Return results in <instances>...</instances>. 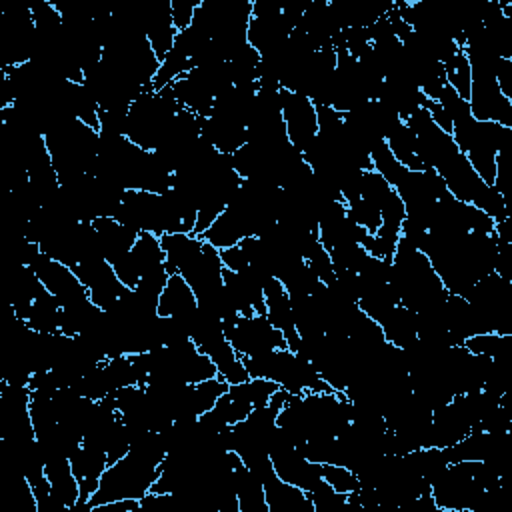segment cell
Listing matches in <instances>:
<instances>
[{"mask_svg":"<svg viewBox=\"0 0 512 512\" xmlns=\"http://www.w3.org/2000/svg\"><path fill=\"white\" fill-rule=\"evenodd\" d=\"M180 108L170 86L144 90L128 110L126 138L142 150L160 148Z\"/></svg>","mask_w":512,"mask_h":512,"instance_id":"obj_1","label":"cell"},{"mask_svg":"<svg viewBox=\"0 0 512 512\" xmlns=\"http://www.w3.org/2000/svg\"><path fill=\"white\" fill-rule=\"evenodd\" d=\"M158 474L160 462L128 450L126 456L108 464L96 492L88 500V508L92 510L114 500H142L152 490Z\"/></svg>","mask_w":512,"mask_h":512,"instance_id":"obj_2","label":"cell"},{"mask_svg":"<svg viewBox=\"0 0 512 512\" xmlns=\"http://www.w3.org/2000/svg\"><path fill=\"white\" fill-rule=\"evenodd\" d=\"M242 362L252 378H268L290 394L332 390L322 380L314 364L288 346L270 350L256 358H242Z\"/></svg>","mask_w":512,"mask_h":512,"instance_id":"obj_3","label":"cell"},{"mask_svg":"<svg viewBox=\"0 0 512 512\" xmlns=\"http://www.w3.org/2000/svg\"><path fill=\"white\" fill-rule=\"evenodd\" d=\"M224 334L240 358H256L270 350L284 348L286 338L268 320L266 312H254L250 316H238L224 326Z\"/></svg>","mask_w":512,"mask_h":512,"instance_id":"obj_4","label":"cell"},{"mask_svg":"<svg viewBox=\"0 0 512 512\" xmlns=\"http://www.w3.org/2000/svg\"><path fill=\"white\" fill-rule=\"evenodd\" d=\"M114 270L122 284L128 288H134L142 278L168 272L160 236L152 232H140L132 250L114 264Z\"/></svg>","mask_w":512,"mask_h":512,"instance_id":"obj_5","label":"cell"},{"mask_svg":"<svg viewBox=\"0 0 512 512\" xmlns=\"http://www.w3.org/2000/svg\"><path fill=\"white\" fill-rule=\"evenodd\" d=\"M72 270L88 290L90 300L102 310H110L130 290L122 284L114 266L100 256L80 260Z\"/></svg>","mask_w":512,"mask_h":512,"instance_id":"obj_6","label":"cell"},{"mask_svg":"<svg viewBox=\"0 0 512 512\" xmlns=\"http://www.w3.org/2000/svg\"><path fill=\"white\" fill-rule=\"evenodd\" d=\"M280 98H282V120H284L288 140L300 154H304L318 136L316 104L308 96L292 90H284V88L280 92Z\"/></svg>","mask_w":512,"mask_h":512,"instance_id":"obj_7","label":"cell"},{"mask_svg":"<svg viewBox=\"0 0 512 512\" xmlns=\"http://www.w3.org/2000/svg\"><path fill=\"white\" fill-rule=\"evenodd\" d=\"M30 268L40 278L42 286L52 296L58 298L60 306L68 304L72 300H78L82 296H88V290L84 288V284L80 282L76 272L68 264L50 258L44 252L34 260V264Z\"/></svg>","mask_w":512,"mask_h":512,"instance_id":"obj_8","label":"cell"},{"mask_svg":"<svg viewBox=\"0 0 512 512\" xmlns=\"http://www.w3.org/2000/svg\"><path fill=\"white\" fill-rule=\"evenodd\" d=\"M108 464H110L108 454L104 450H100L96 446H88V444H82L70 456V466H72V472H74V476L78 480V486H80V500L70 512L90 510L88 500L96 492V488L100 484V478H102L104 470L108 468Z\"/></svg>","mask_w":512,"mask_h":512,"instance_id":"obj_9","label":"cell"},{"mask_svg":"<svg viewBox=\"0 0 512 512\" xmlns=\"http://www.w3.org/2000/svg\"><path fill=\"white\" fill-rule=\"evenodd\" d=\"M98 234V250L104 260H108L112 266L120 262L136 244L138 234L136 230L120 224L114 216H100L92 222Z\"/></svg>","mask_w":512,"mask_h":512,"instance_id":"obj_10","label":"cell"},{"mask_svg":"<svg viewBox=\"0 0 512 512\" xmlns=\"http://www.w3.org/2000/svg\"><path fill=\"white\" fill-rule=\"evenodd\" d=\"M264 304H266V316L282 332L286 338V344L290 350H296L300 344V336L294 326V316H292V304L290 296L280 284L278 278H270L264 286Z\"/></svg>","mask_w":512,"mask_h":512,"instance_id":"obj_11","label":"cell"},{"mask_svg":"<svg viewBox=\"0 0 512 512\" xmlns=\"http://www.w3.org/2000/svg\"><path fill=\"white\" fill-rule=\"evenodd\" d=\"M262 484L270 512H314L308 492L290 482H284L278 478V474L270 476Z\"/></svg>","mask_w":512,"mask_h":512,"instance_id":"obj_12","label":"cell"},{"mask_svg":"<svg viewBox=\"0 0 512 512\" xmlns=\"http://www.w3.org/2000/svg\"><path fill=\"white\" fill-rule=\"evenodd\" d=\"M160 244L166 256L168 274H180L204 248V238L194 232L162 234Z\"/></svg>","mask_w":512,"mask_h":512,"instance_id":"obj_13","label":"cell"},{"mask_svg":"<svg viewBox=\"0 0 512 512\" xmlns=\"http://www.w3.org/2000/svg\"><path fill=\"white\" fill-rule=\"evenodd\" d=\"M198 308V300L182 274H170L158 298V314L166 318H184Z\"/></svg>","mask_w":512,"mask_h":512,"instance_id":"obj_14","label":"cell"},{"mask_svg":"<svg viewBox=\"0 0 512 512\" xmlns=\"http://www.w3.org/2000/svg\"><path fill=\"white\" fill-rule=\"evenodd\" d=\"M386 336V342L398 346V348H408L418 340V318L416 312L408 310L406 306L398 304L390 308L386 314H382L376 320Z\"/></svg>","mask_w":512,"mask_h":512,"instance_id":"obj_15","label":"cell"},{"mask_svg":"<svg viewBox=\"0 0 512 512\" xmlns=\"http://www.w3.org/2000/svg\"><path fill=\"white\" fill-rule=\"evenodd\" d=\"M234 490L240 512H270L264 494V484L246 468L242 458L234 466Z\"/></svg>","mask_w":512,"mask_h":512,"instance_id":"obj_16","label":"cell"},{"mask_svg":"<svg viewBox=\"0 0 512 512\" xmlns=\"http://www.w3.org/2000/svg\"><path fill=\"white\" fill-rule=\"evenodd\" d=\"M60 314H62V306L58 298L52 296L48 290H44L34 300L24 322L36 332H44V334L60 332Z\"/></svg>","mask_w":512,"mask_h":512,"instance_id":"obj_17","label":"cell"},{"mask_svg":"<svg viewBox=\"0 0 512 512\" xmlns=\"http://www.w3.org/2000/svg\"><path fill=\"white\" fill-rule=\"evenodd\" d=\"M386 144H388L390 152L394 154V158L404 168L424 170L420 160H418V152H416V134L412 132V128L404 120L390 130V134L386 136Z\"/></svg>","mask_w":512,"mask_h":512,"instance_id":"obj_18","label":"cell"},{"mask_svg":"<svg viewBox=\"0 0 512 512\" xmlns=\"http://www.w3.org/2000/svg\"><path fill=\"white\" fill-rule=\"evenodd\" d=\"M280 386L268 378H248L240 384H230L228 386V394L236 400H242L246 404H250L252 408H258V406H264L270 402L272 394L278 390Z\"/></svg>","mask_w":512,"mask_h":512,"instance_id":"obj_19","label":"cell"},{"mask_svg":"<svg viewBox=\"0 0 512 512\" xmlns=\"http://www.w3.org/2000/svg\"><path fill=\"white\" fill-rule=\"evenodd\" d=\"M444 66V76H446V84L464 100H468L470 96V84H472V70H470V62L466 58V54L460 50L456 52L448 62L442 64Z\"/></svg>","mask_w":512,"mask_h":512,"instance_id":"obj_20","label":"cell"},{"mask_svg":"<svg viewBox=\"0 0 512 512\" xmlns=\"http://www.w3.org/2000/svg\"><path fill=\"white\" fill-rule=\"evenodd\" d=\"M344 204H346L348 218L354 224H358L360 228H364L370 234L378 232V228L382 224V218H380V210L372 202L364 200L362 196H356V198H352V200H348Z\"/></svg>","mask_w":512,"mask_h":512,"instance_id":"obj_21","label":"cell"},{"mask_svg":"<svg viewBox=\"0 0 512 512\" xmlns=\"http://www.w3.org/2000/svg\"><path fill=\"white\" fill-rule=\"evenodd\" d=\"M322 478L336 490L342 494H354L360 486L358 476L354 470H350L348 466L342 464H322Z\"/></svg>","mask_w":512,"mask_h":512,"instance_id":"obj_22","label":"cell"},{"mask_svg":"<svg viewBox=\"0 0 512 512\" xmlns=\"http://www.w3.org/2000/svg\"><path fill=\"white\" fill-rule=\"evenodd\" d=\"M202 0H170V10H172V22L176 30H184L192 24L194 12L200 6Z\"/></svg>","mask_w":512,"mask_h":512,"instance_id":"obj_23","label":"cell"},{"mask_svg":"<svg viewBox=\"0 0 512 512\" xmlns=\"http://www.w3.org/2000/svg\"><path fill=\"white\" fill-rule=\"evenodd\" d=\"M220 258H222V264H224V268H226V270L240 272V270L248 268V258H246L244 250L240 248V244L220 250Z\"/></svg>","mask_w":512,"mask_h":512,"instance_id":"obj_24","label":"cell"}]
</instances>
